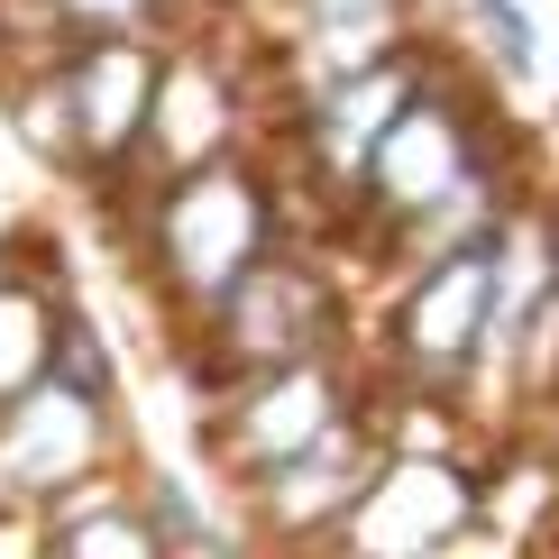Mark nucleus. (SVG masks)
<instances>
[{
  "label": "nucleus",
  "mask_w": 559,
  "mask_h": 559,
  "mask_svg": "<svg viewBox=\"0 0 559 559\" xmlns=\"http://www.w3.org/2000/svg\"><path fill=\"white\" fill-rule=\"evenodd\" d=\"M129 202L138 221V275H147L156 312L183 331L229 302L258 258L285 248V183L258 147H229V156H202V166H175V175H138L110 193V212Z\"/></svg>",
  "instance_id": "obj_1"
},
{
  "label": "nucleus",
  "mask_w": 559,
  "mask_h": 559,
  "mask_svg": "<svg viewBox=\"0 0 559 559\" xmlns=\"http://www.w3.org/2000/svg\"><path fill=\"white\" fill-rule=\"evenodd\" d=\"M340 285L321 275V258H302V248H275V258H258L229 285V302L202 331H183L175 348L202 367V385H239L258 377V367H294V358H340Z\"/></svg>",
  "instance_id": "obj_2"
},
{
  "label": "nucleus",
  "mask_w": 559,
  "mask_h": 559,
  "mask_svg": "<svg viewBox=\"0 0 559 559\" xmlns=\"http://www.w3.org/2000/svg\"><path fill=\"white\" fill-rule=\"evenodd\" d=\"M486 321H496V239H450L413 258L404 294L385 302V367L404 404H450L486 367Z\"/></svg>",
  "instance_id": "obj_3"
},
{
  "label": "nucleus",
  "mask_w": 559,
  "mask_h": 559,
  "mask_svg": "<svg viewBox=\"0 0 559 559\" xmlns=\"http://www.w3.org/2000/svg\"><path fill=\"white\" fill-rule=\"evenodd\" d=\"M486 523V477L450 440H385L358 504L340 514V559H450V542Z\"/></svg>",
  "instance_id": "obj_4"
},
{
  "label": "nucleus",
  "mask_w": 559,
  "mask_h": 559,
  "mask_svg": "<svg viewBox=\"0 0 559 559\" xmlns=\"http://www.w3.org/2000/svg\"><path fill=\"white\" fill-rule=\"evenodd\" d=\"M156 74H166V37H74L56 56V92L74 120V183L83 193H120L147 166V120H156Z\"/></svg>",
  "instance_id": "obj_5"
},
{
  "label": "nucleus",
  "mask_w": 559,
  "mask_h": 559,
  "mask_svg": "<svg viewBox=\"0 0 559 559\" xmlns=\"http://www.w3.org/2000/svg\"><path fill=\"white\" fill-rule=\"evenodd\" d=\"M120 450V404L74 385H28L19 404H0V514H46V504L83 496L110 477Z\"/></svg>",
  "instance_id": "obj_6"
},
{
  "label": "nucleus",
  "mask_w": 559,
  "mask_h": 559,
  "mask_svg": "<svg viewBox=\"0 0 559 559\" xmlns=\"http://www.w3.org/2000/svg\"><path fill=\"white\" fill-rule=\"evenodd\" d=\"M367 394L340 377V358H294V367H258V377L221 385V413H212V468L229 477H266L302 459L331 423H348Z\"/></svg>",
  "instance_id": "obj_7"
},
{
  "label": "nucleus",
  "mask_w": 559,
  "mask_h": 559,
  "mask_svg": "<svg viewBox=\"0 0 559 559\" xmlns=\"http://www.w3.org/2000/svg\"><path fill=\"white\" fill-rule=\"evenodd\" d=\"M37 559H166L147 504L110 496V486H83V496L46 504L37 514Z\"/></svg>",
  "instance_id": "obj_8"
},
{
  "label": "nucleus",
  "mask_w": 559,
  "mask_h": 559,
  "mask_svg": "<svg viewBox=\"0 0 559 559\" xmlns=\"http://www.w3.org/2000/svg\"><path fill=\"white\" fill-rule=\"evenodd\" d=\"M56 321H64V294L37 285L19 258H0V404H19L28 385H46V367H56Z\"/></svg>",
  "instance_id": "obj_9"
},
{
  "label": "nucleus",
  "mask_w": 559,
  "mask_h": 559,
  "mask_svg": "<svg viewBox=\"0 0 559 559\" xmlns=\"http://www.w3.org/2000/svg\"><path fill=\"white\" fill-rule=\"evenodd\" d=\"M459 28L477 46V74L496 92H532L542 83V19L523 0H459Z\"/></svg>",
  "instance_id": "obj_10"
},
{
  "label": "nucleus",
  "mask_w": 559,
  "mask_h": 559,
  "mask_svg": "<svg viewBox=\"0 0 559 559\" xmlns=\"http://www.w3.org/2000/svg\"><path fill=\"white\" fill-rule=\"evenodd\" d=\"M64 37H183L193 19H212L202 0H56Z\"/></svg>",
  "instance_id": "obj_11"
},
{
  "label": "nucleus",
  "mask_w": 559,
  "mask_h": 559,
  "mask_svg": "<svg viewBox=\"0 0 559 559\" xmlns=\"http://www.w3.org/2000/svg\"><path fill=\"white\" fill-rule=\"evenodd\" d=\"M202 10H212V19H239V10H258V0H202Z\"/></svg>",
  "instance_id": "obj_12"
},
{
  "label": "nucleus",
  "mask_w": 559,
  "mask_h": 559,
  "mask_svg": "<svg viewBox=\"0 0 559 559\" xmlns=\"http://www.w3.org/2000/svg\"><path fill=\"white\" fill-rule=\"evenodd\" d=\"M431 10H459V0H431Z\"/></svg>",
  "instance_id": "obj_13"
}]
</instances>
